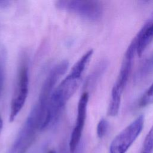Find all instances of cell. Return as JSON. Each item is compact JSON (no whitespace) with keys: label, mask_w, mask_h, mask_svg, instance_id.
Returning a JSON list of instances; mask_svg holds the SVG:
<instances>
[{"label":"cell","mask_w":153,"mask_h":153,"mask_svg":"<svg viewBox=\"0 0 153 153\" xmlns=\"http://www.w3.org/2000/svg\"><path fill=\"white\" fill-rule=\"evenodd\" d=\"M56 7L62 10L66 11L86 19L97 20L103 14V7L97 1L61 0L56 2Z\"/></svg>","instance_id":"3"},{"label":"cell","mask_w":153,"mask_h":153,"mask_svg":"<svg viewBox=\"0 0 153 153\" xmlns=\"http://www.w3.org/2000/svg\"><path fill=\"white\" fill-rule=\"evenodd\" d=\"M135 53L136 45L134 38L125 52L117 79L112 87L111 99L113 101H121L122 94L132 68Z\"/></svg>","instance_id":"5"},{"label":"cell","mask_w":153,"mask_h":153,"mask_svg":"<svg viewBox=\"0 0 153 153\" xmlns=\"http://www.w3.org/2000/svg\"><path fill=\"white\" fill-rule=\"evenodd\" d=\"M48 153H56L54 151H50Z\"/></svg>","instance_id":"16"},{"label":"cell","mask_w":153,"mask_h":153,"mask_svg":"<svg viewBox=\"0 0 153 153\" xmlns=\"http://www.w3.org/2000/svg\"><path fill=\"white\" fill-rule=\"evenodd\" d=\"M151 104H153V83L143 94L139 102V105L142 107Z\"/></svg>","instance_id":"12"},{"label":"cell","mask_w":153,"mask_h":153,"mask_svg":"<svg viewBox=\"0 0 153 153\" xmlns=\"http://www.w3.org/2000/svg\"><path fill=\"white\" fill-rule=\"evenodd\" d=\"M81 78V76L70 71L69 75L53 91L41 130L48 128L58 121L66 104L76 91Z\"/></svg>","instance_id":"1"},{"label":"cell","mask_w":153,"mask_h":153,"mask_svg":"<svg viewBox=\"0 0 153 153\" xmlns=\"http://www.w3.org/2000/svg\"><path fill=\"white\" fill-rule=\"evenodd\" d=\"M105 62H101V63H99L93 71L88 76L84 85L85 88L91 89L94 87L106 67V64Z\"/></svg>","instance_id":"9"},{"label":"cell","mask_w":153,"mask_h":153,"mask_svg":"<svg viewBox=\"0 0 153 153\" xmlns=\"http://www.w3.org/2000/svg\"><path fill=\"white\" fill-rule=\"evenodd\" d=\"M7 54L5 48L0 45V96L2 93L5 81Z\"/></svg>","instance_id":"10"},{"label":"cell","mask_w":153,"mask_h":153,"mask_svg":"<svg viewBox=\"0 0 153 153\" xmlns=\"http://www.w3.org/2000/svg\"><path fill=\"white\" fill-rule=\"evenodd\" d=\"M143 124L144 117L139 115L114 137L109 153H126L141 133Z\"/></svg>","instance_id":"4"},{"label":"cell","mask_w":153,"mask_h":153,"mask_svg":"<svg viewBox=\"0 0 153 153\" xmlns=\"http://www.w3.org/2000/svg\"><path fill=\"white\" fill-rule=\"evenodd\" d=\"M109 128V123L108 121L105 119H101L97 126V128H96V133L98 137L99 138H102L108 132Z\"/></svg>","instance_id":"13"},{"label":"cell","mask_w":153,"mask_h":153,"mask_svg":"<svg viewBox=\"0 0 153 153\" xmlns=\"http://www.w3.org/2000/svg\"><path fill=\"white\" fill-rule=\"evenodd\" d=\"M29 60L27 54L23 53L20 57L16 81L11 103L10 121L12 122L22 109L28 94Z\"/></svg>","instance_id":"2"},{"label":"cell","mask_w":153,"mask_h":153,"mask_svg":"<svg viewBox=\"0 0 153 153\" xmlns=\"http://www.w3.org/2000/svg\"><path fill=\"white\" fill-rule=\"evenodd\" d=\"M88 97V93L85 91L82 94L78 101L75 126L72 130L69 142V150L71 152H74L75 151L81 137L86 120Z\"/></svg>","instance_id":"6"},{"label":"cell","mask_w":153,"mask_h":153,"mask_svg":"<svg viewBox=\"0 0 153 153\" xmlns=\"http://www.w3.org/2000/svg\"><path fill=\"white\" fill-rule=\"evenodd\" d=\"M2 126H3V123H2V120L1 117V115H0V133L1 132V130H2Z\"/></svg>","instance_id":"15"},{"label":"cell","mask_w":153,"mask_h":153,"mask_svg":"<svg viewBox=\"0 0 153 153\" xmlns=\"http://www.w3.org/2000/svg\"><path fill=\"white\" fill-rule=\"evenodd\" d=\"M153 152V126L148 133L143 141L140 153Z\"/></svg>","instance_id":"11"},{"label":"cell","mask_w":153,"mask_h":153,"mask_svg":"<svg viewBox=\"0 0 153 153\" xmlns=\"http://www.w3.org/2000/svg\"><path fill=\"white\" fill-rule=\"evenodd\" d=\"M153 74V51L138 68L134 75V81L140 82Z\"/></svg>","instance_id":"8"},{"label":"cell","mask_w":153,"mask_h":153,"mask_svg":"<svg viewBox=\"0 0 153 153\" xmlns=\"http://www.w3.org/2000/svg\"><path fill=\"white\" fill-rule=\"evenodd\" d=\"M134 39L136 53L138 56H141L153 41V13L135 36Z\"/></svg>","instance_id":"7"},{"label":"cell","mask_w":153,"mask_h":153,"mask_svg":"<svg viewBox=\"0 0 153 153\" xmlns=\"http://www.w3.org/2000/svg\"><path fill=\"white\" fill-rule=\"evenodd\" d=\"M10 3L9 1H0V7L1 8L7 7Z\"/></svg>","instance_id":"14"}]
</instances>
